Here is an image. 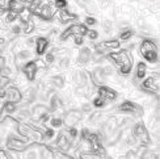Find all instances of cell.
I'll use <instances>...</instances> for the list:
<instances>
[{"mask_svg":"<svg viewBox=\"0 0 160 159\" xmlns=\"http://www.w3.org/2000/svg\"><path fill=\"white\" fill-rule=\"evenodd\" d=\"M85 32L87 30L83 25H74L67 30V33H75L76 36H83V34H85Z\"/></svg>","mask_w":160,"mask_h":159,"instance_id":"cell-1","label":"cell"},{"mask_svg":"<svg viewBox=\"0 0 160 159\" xmlns=\"http://www.w3.org/2000/svg\"><path fill=\"white\" fill-rule=\"evenodd\" d=\"M89 58H91V51L88 49H82L80 50V54H79V62H87V61H89Z\"/></svg>","mask_w":160,"mask_h":159,"instance_id":"cell-2","label":"cell"},{"mask_svg":"<svg viewBox=\"0 0 160 159\" xmlns=\"http://www.w3.org/2000/svg\"><path fill=\"white\" fill-rule=\"evenodd\" d=\"M37 51L41 54V53H43L45 48H46V45H48V41H46L45 38H38V41H37Z\"/></svg>","mask_w":160,"mask_h":159,"instance_id":"cell-3","label":"cell"},{"mask_svg":"<svg viewBox=\"0 0 160 159\" xmlns=\"http://www.w3.org/2000/svg\"><path fill=\"white\" fill-rule=\"evenodd\" d=\"M144 54V57H146V59L147 61H150V62H155L156 61V53L154 51V50H150V51H146V53H143Z\"/></svg>","mask_w":160,"mask_h":159,"instance_id":"cell-4","label":"cell"},{"mask_svg":"<svg viewBox=\"0 0 160 159\" xmlns=\"http://www.w3.org/2000/svg\"><path fill=\"white\" fill-rule=\"evenodd\" d=\"M150 50H154V44H152L151 41H144L143 45H142V53L150 51Z\"/></svg>","mask_w":160,"mask_h":159,"instance_id":"cell-5","label":"cell"},{"mask_svg":"<svg viewBox=\"0 0 160 159\" xmlns=\"http://www.w3.org/2000/svg\"><path fill=\"white\" fill-rule=\"evenodd\" d=\"M52 84L58 88H62L63 87V78L62 76H54L52 78Z\"/></svg>","mask_w":160,"mask_h":159,"instance_id":"cell-6","label":"cell"},{"mask_svg":"<svg viewBox=\"0 0 160 159\" xmlns=\"http://www.w3.org/2000/svg\"><path fill=\"white\" fill-rule=\"evenodd\" d=\"M25 71H26V74H28V72H29V74H30V79L33 78V74H34V71H36V64L34 63H29V64H26L25 66Z\"/></svg>","mask_w":160,"mask_h":159,"instance_id":"cell-7","label":"cell"},{"mask_svg":"<svg viewBox=\"0 0 160 159\" xmlns=\"http://www.w3.org/2000/svg\"><path fill=\"white\" fill-rule=\"evenodd\" d=\"M11 8L13 9V11H17V12H20V11H22V8H24V5H22V3L21 2H13L12 4H11Z\"/></svg>","mask_w":160,"mask_h":159,"instance_id":"cell-8","label":"cell"},{"mask_svg":"<svg viewBox=\"0 0 160 159\" xmlns=\"http://www.w3.org/2000/svg\"><path fill=\"white\" fill-rule=\"evenodd\" d=\"M17 57H18V59H28V58L32 57V53L29 50H22V51L18 53Z\"/></svg>","mask_w":160,"mask_h":159,"instance_id":"cell-9","label":"cell"},{"mask_svg":"<svg viewBox=\"0 0 160 159\" xmlns=\"http://www.w3.org/2000/svg\"><path fill=\"white\" fill-rule=\"evenodd\" d=\"M110 5H112V2H110V0H100V7H101L102 9L109 8Z\"/></svg>","mask_w":160,"mask_h":159,"instance_id":"cell-10","label":"cell"},{"mask_svg":"<svg viewBox=\"0 0 160 159\" xmlns=\"http://www.w3.org/2000/svg\"><path fill=\"white\" fill-rule=\"evenodd\" d=\"M144 72H146V66L143 63L139 64V70H138V76L139 78H143L144 76Z\"/></svg>","mask_w":160,"mask_h":159,"instance_id":"cell-11","label":"cell"},{"mask_svg":"<svg viewBox=\"0 0 160 159\" xmlns=\"http://www.w3.org/2000/svg\"><path fill=\"white\" fill-rule=\"evenodd\" d=\"M104 29L109 33L112 30V23L110 21H104Z\"/></svg>","mask_w":160,"mask_h":159,"instance_id":"cell-12","label":"cell"},{"mask_svg":"<svg viewBox=\"0 0 160 159\" xmlns=\"http://www.w3.org/2000/svg\"><path fill=\"white\" fill-rule=\"evenodd\" d=\"M130 37H131V32H130V30L125 32V33H122V34H121V38H122V39H129Z\"/></svg>","mask_w":160,"mask_h":159,"instance_id":"cell-13","label":"cell"},{"mask_svg":"<svg viewBox=\"0 0 160 159\" xmlns=\"http://www.w3.org/2000/svg\"><path fill=\"white\" fill-rule=\"evenodd\" d=\"M88 37H89L91 39H96V38H97V32H95V30H91V32L88 33Z\"/></svg>","mask_w":160,"mask_h":159,"instance_id":"cell-14","label":"cell"},{"mask_svg":"<svg viewBox=\"0 0 160 159\" xmlns=\"http://www.w3.org/2000/svg\"><path fill=\"white\" fill-rule=\"evenodd\" d=\"M36 158H37L36 151H30L29 154H26V159H36Z\"/></svg>","mask_w":160,"mask_h":159,"instance_id":"cell-15","label":"cell"},{"mask_svg":"<svg viewBox=\"0 0 160 159\" xmlns=\"http://www.w3.org/2000/svg\"><path fill=\"white\" fill-rule=\"evenodd\" d=\"M55 4H57V7H59V8H63L66 5V2L64 0H55Z\"/></svg>","mask_w":160,"mask_h":159,"instance_id":"cell-16","label":"cell"},{"mask_svg":"<svg viewBox=\"0 0 160 159\" xmlns=\"http://www.w3.org/2000/svg\"><path fill=\"white\" fill-rule=\"evenodd\" d=\"M46 61H48V62H52V61H54V55H52V54H48V55H46Z\"/></svg>","mask_w":160,"mask_h":159,"instance_id":"cell-17","label":"cell"},{"mask_svg":"<svg viewBox=\"0 0 160 159\" xmlns=\"http://www.w3.org/2000/svg\"><path fill=\"white\" fill-rule=\"evenodd\" d=\"M52 125H54V126H59V125H61V120L54 118V120H52Z\"/></svg>","mask_w":160,"mask_h":159,"instance_id":"cell-18","label":"cell"},{"mask_svg":"<svg viewBox=\"0 0 160 159\" xmlns=\"http://www.w3.org/2000/svg\"><path fill=\"white\" fill-rule=\"evenodd\" d=\"M20 30H21L20 26H13V33H20Z\"/></svg>","mask_w":160,"mask_h":159,"instance_id":"cell-19","label":"cell"},{"mask_svg":"<svg viewBox=\"0 0 160 159\" xmlns=\"http://www.w3.org/2000/svg\"><path fill=\"white\" fill-rule=\"evenodd\" d=\"M87 24H95V20L93 18H87Z\"/></svg>","mask_w":160,"mask_h":159,"instance_id":"cell-20","label":"cell"},{"mask_svg":"<svg viewBox=\"0 0 160 159\" xmlns=\"http://www.w3.org/2000/svg\"><path fill=\"white\" fill-rule=\"evenodd\" d=\"M33 42H34V41H33V39H32V38H29V39H28V41H26V44H28V45H33Z\"/></svg>","mask_w":160,"mask_h":159,"instance_id":"cell-21","label":"cell"}]
</instances>
